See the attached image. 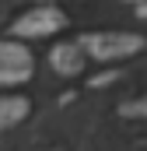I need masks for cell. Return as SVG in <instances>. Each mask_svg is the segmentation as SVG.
I'll return each instance as SVG.
<instances>
[{
	"label": "cell",
	"mask_w": 147,
	"mask_h": 151,
	"mask_svg": "<svg viewBox=\"0 0 147 151\" xmlns=\"http://www.w3.org/2000/svg\"><path fill=\"white\" fill-rule=\"evenodd\" d=\"M95 60H119V56H130L144 46L140 35H130V32H102V35H88L81 42Z\"/></svg>",
	"instance_id": "1"
},
{
	"label": "cell",
	"mask_w": 147,
	"mask_h": 151,
	"mask_svg": "<svg viewBox=\"0 0 147 151\" xmlns=\"http://www.w3.org/2000/svg\"><path fill=\"white\" fill-rule=\"evenodd\" d=\"M63 25H67L63 11H56V7H35V11H28V14H21V18L14 21V35L39 39V35H53V32H60Z\"/></svg>",
	"instance_id": "2"
},
{
	"label": "cell",
	"mask_w": 147,
	"mask_h": 151,
	"mask_svg": "<svg viewBox=\"0 0 147 151\" xmlns=\"http://www.w3.org/2000/svg\"><path fill=\"white\" fill-rule=\"evenodd\" d=\"M32 77V53L21 42H0V84H21Z\"/></svg>",
	"instance_id": "3"
},
{
	"label": "cell",
	"mask_w": 147,
	"mask_h": 151,
	"mask_svg": "<svg viewBox=\"0 0 147 151\" xmlns=\"http://www.w3.org/2000/svg\"><path fill=\"white\" fill-rule=\"evenodd\" d=\"M49 63L60 70V74H81V67H84V46L81 42H63V46H56L53 53H49Z\"/></svg>",
	"instance_id": "4"
},
{
	"label": "cell",
	"mask_w": 147,
	"mask_h": 151,
	"mask_svg": "<svg viewBox=\"0 0 147 151\" xmlns=\"http://www.w3.org/2000/svg\"><path fill=\"white\" fill-rule=\"evenodd\" d=\"M25 113H28V102L21 95H0V130L25 119Z\"/></svg>",
	"instance_id": "5"
},
{
	"label": "cell",
	"mask_w": 147,
	"mask_h": 151,
	"mask_svg": "<svg viewBox=\"0 0 147 151\" xmlns=\"http://www.w3.org/2000/svg\"><path fill=\"white\" fill-rule=\"evenodd\" d=\"M126 116H147V99H137V102H126L123 106Z\"/></svg>",
	"instance_id": "6"
}]
</instances>
